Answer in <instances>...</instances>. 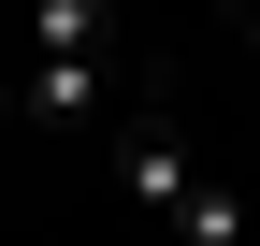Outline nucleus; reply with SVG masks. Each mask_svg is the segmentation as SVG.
<instances>
[{
  "instance_id": "obj_4",
  "label": "nucleus",
  "mask_w": 260,
  "mask_h": 246,
  "mask_svg": "<svg viewBox=\"0 0 260 246\" xmlns=\"http://www.w3.org/2000/svg\"><path fill=\"white\" fill-rule=\"evenodd\" d=\"M232 44H246V73H260V0H246V15H232Z\"/></svg>"
},
{
  "instance_id": "obj_2",
  "label": "nucleus",
  "mask_w": 260,
  "mask_h": 246,
  "mask_svg": "<svg viewBox=\"0 0 260 246\" xmlns=\"http://www.w3.org/2000/svg\"><path fill=\"white\" fill-rule=\"evenodd\" d=\"M116 0H15V58H102Z\"/></svg>"
},
{
  "instance_id": "obj_3",
  "label": "nucleus",
  "mask_w": 260,
  "mask_h": 246,
  "mask_svg": "<svg viewBox=\"0 0 260 246\" xmlns=\"http://www.w3.org/2000/svg\"><path fill=\"white\" fill-rule=\"evenodd\" d=\"M15 102L44 116V131H87V116H102V58H29V73H15Z\"/></svg>"
},
{
  "instance_id": "obj_1",
  "label": "nucleus",
  "mask_w": 260,
  "mask_h": 246,
  "mask_svg": "<svg viewBox=\"0 0 260 246\" xmlns=\"http://www.w3.org/2000/svg\"><path fill=\"white\" fill-rule=\"evenodd\" d=\"M116 174H130V203H145V218H174L188 246H246V203L203 189V160H188L174 116H130V131H116Z\"/></svg>"
}]
</instances>
